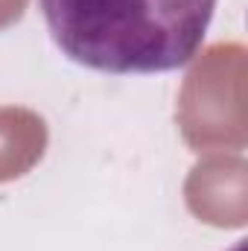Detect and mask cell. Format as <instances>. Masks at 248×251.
Instances as JSON below:
<instances>
[{
  "mask_svg": "<svg viewBox=\"0 0 248 251\" xmlns=\"http://www.w3.org/2000/svg\"><path fill=\"white\" fill-rule=\"evenodd\" d=\"M219 0H38L70 62L114 76L178 70L201 50Z\"/></svg>",
  "mask_w": 248,
  "mask_h": 251,
  "instance_id": "obj_1",
  "label": "cell"
}]
</instances>
